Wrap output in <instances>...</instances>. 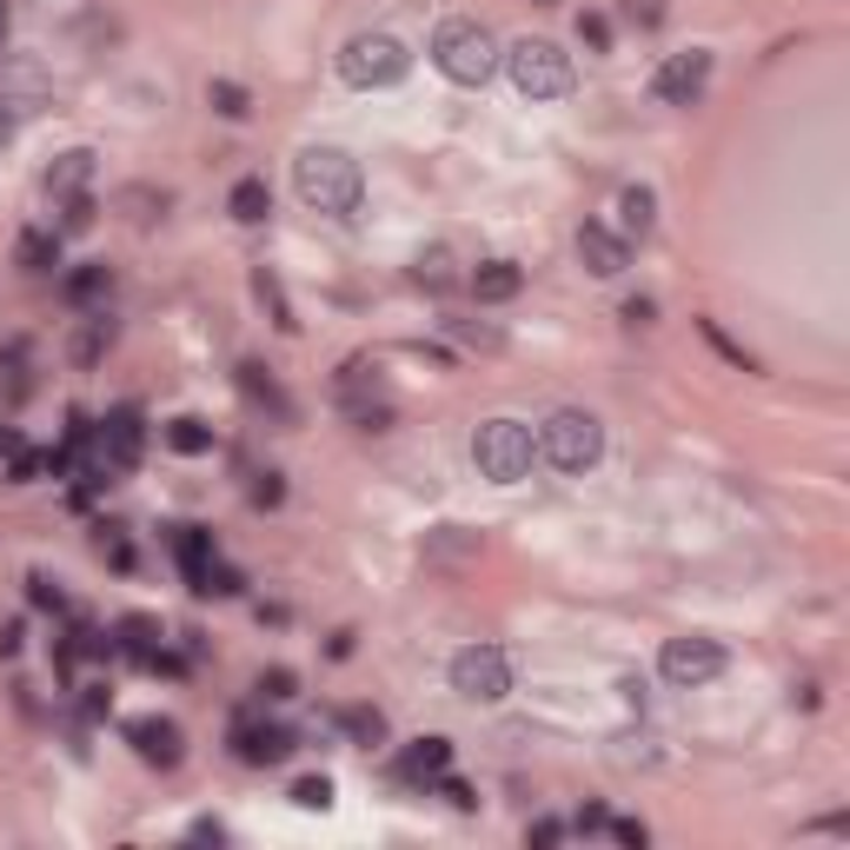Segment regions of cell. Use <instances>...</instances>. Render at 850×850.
Masks as SVG:
<instances>
[{
    "label": "cell",
    "instance_id": "6da1fadb",
    "mask_svg": "<svg viewBox=\"0 0 850 850\" xmlns=\"http://www.w3.org/2000/svg\"><path fill=\"white\" fill-rule=\"evenodd\" d=\"M293 186H299V199H306L313 213L352 219V213H359V193H366V173H359V160H352L346 146H306V153L293 160Z\"/></svg>",
    "mask_w": 850,
    "mask_h": 850
},
{
    "label": "cell",
    "instance_id": "7a4b0ae2",
    "mask_svg": "<svg viewBox=\"0 0 850 850\" xmlns=\"http://www.w3.org/2000/svg\"><path fill=\"white\" fill-rule=\"evenodd\" d=\"M432 66L459 86H485L499 73V40L479 27V20H439L432 33Z\"/></svg>",
    "mask_w": 850,
    "mask_h": 850
},
{
    "label": "cell",
    "instance_id": "3957f363",
    "mask_svg": "<svg viewBox=\"0 0 850 850\" xmlns=\"http://www.w3.org/2000/svg\"><path fill=\"white\" fill-rule=\"evenodd\" d=\"M539 459L559 465V472H592L605 459V426L578 406H559L545 426H539Z\"/></svg>",
    "mask_w": 850,
    "mask_h": 850
},
{
    "label": "cell",
    "instance_id": "277c9868",
    "mask_svg": "<svg viewBox=\"0 0 850 850\" xmlns=\"http://www.w3.org/2000/svg\"><path fill=\"white\" fill-rule=\"evenodd\" d=\"M339 73H346V86H359V93H372V86H399L406 73H412V53H406V40L399 33H352L346 47H339Z\"/></svg>",
    "mask_w": 850,
    "mask_h": 850
},
{
    "label": "cell",
    "instance_id": "5b68a950",
    "mask_svg": "<svg viewBox=\"0 0 850 850\" xmlns=\"http://www.w3.org/2000/svg\"><path fill=\"white\" fill-rule=\"evenodd\" d=\"M472 459H479V472L492 485H519L532 472V459H539V439H532L525 419H485L479 439H472Z\"/></svg>",
    "mask_w": 850,
    "mask_h": 850
},
{
    "label": "cell",
    "instance_id": "8992f818",
    "mask_svg": "<svg viewBox=\"0 0 850 850\" xmlns=\"http://www.w3.org/2000/svg\"><path fill=\"white\" fill-rule=\"evenodd\" d=\"M505 66H512V86L525 100H565L572 93V53L552 40H512Z\"/></svg>",
    "mask_w": 850,
    "mask_h": 850
},
{
    "label": "cell",
    "instance_id": "52a82bcc",
    "mask_svg": "<svg viewBox=\"0 0 850 850\" xmlns=\"http://www.w3.org/2000/svg\"><path fill=\"white\" fill-rule=\"evenodd\" d=\"M452 692L472 698V705H499V698L512 692V665H505V652H499V645H465V652L452 658Z\"/></svg>",
    "mask_w": 850,
    "mask_h": 850
},
{
    "label": "cell",
    "instance_id": "ba28073f",
    "mask_svg": "<svg viewBox=\"0 0 850 850\" xmlns=\"http://www.w3.org/2000/svg\"><path fill=\"white\" fill-rule=\"evenodd\" d=\"M658 672H665V685H678V692L711 685V678L725 672V645H718V638H665Z\"/></svg>",
    "mask_w": 850,
    "mask_h": 850
},
{
    "label": "cell",
    "instance_id": "9c48e42d",
    "mask_svg": "<svg viewBox=\"0 0 850 850\" xmlns=\"http://www.w3.org/2000/svg\"><path fill=\"white\" fill-rule=\"evenodd\" d=\"M705 86H711V53H705V47H692V53H672V60L652 73V93H658L665 106H692Z\"/></svg>",
    "mask_w": 850,
    "mask_h": 850
},
{
    "label": "cell",
    "instance_id": "30bf717a",
    "mask_svg": "<svg viewBox=\"0 0 850 850\" xmlns=\"http://www.w3.org/2000/svg\"><path fill=\"white\" fill-rule=\"evenodd\" d=\"M293 745H299V738H293L286 725H253V718H239V725H233V758H239V765H253V771L286 765V758H293Z\"/></svg>",
    "mask_w": 850,
    "mask_h": 850
},
{
    "label": "cell",
    "instance_id": "8fae6325",
    "mask_svg": "<svg viewBox=\"0 0 850 850\" xmlns=\"http://www.w3.org/2000/svg\"><path fill=\"white\" fill-rule=\"evenodd\" d=\"M578 259H585V273L618 279V273L632 266V239L612 233V226H598V219H585V226H578Z\"/></svg>",
    "mask_w": 850,
    "mask_h": 850
},
{
    "label": "cell",
    "instance_id": "7c38bea8",
    "mask_svg": "<svg viewBox=\"0 0 850 850\" xmlns=\"http://www.w3.org/2000/svg\"><path fill=\"white\" fill-rule=\"evenodd\" d=\"M126 745L140 751V765H160V771H173V765L186 758V745H180V725H173V718H133V725H126Z\"/></svg>",
    "mask_w": 850,
    "mask_h": 850
},
{
    "label": "cell",
    "instance_id": "4fadbf2b",
    "mask_svg": "<svg viewBox=\"0 0 850 850\" xmlns=\"http://www.w3.org/2000/svg\"><path fill=\"white\" fill-rule=\"evenodd\" d=\"M452 771V738H419L399 751V785H439Z\"/></svg>",
    "mask_w": 850,
    "mask_h": 850
},
{
    "label": "cell",
    "instance_id": "5bb4252c",
    "mask_svg": "<svg viewBox=\"0 0 850 850\" xmlns=\"http://www.w3.org/2000/svg\"><path fill=\"white\" fill-rule=\"evenodd\" d=\"M40 100H47L40 66H33V60H20V53H13V60H0V106H13V120H20V113H33Z\"/></svg>",
    "mask_w": 850,
    "mask_h": 850
},
{
    "label": "cell",
    "instance_id": "9a60e30c",
    "mask_svg": "<svg viewBox=\"0 0 850 850\" xmlns=\"http://www.w3.org/2000/svg\"><path fill=\"white\" fill-rule=\"evenodd\" d=\"M239 392H246V406H259V412H273V419H293V399L279 392V379L259 366V359H239Z\"/></svg>",
    "mask_w": 850,
    "mask_h": 850
},
{
    "label": "cell",
    "instance_id": "2e32d148",
    "mask_svg": "<svg viewBox=\"0 0 850 850\" xmlns=\"http://www.w3.org/2000/svg\"><path fill=\"white\" fill-rule=\"evenodd\" d=\"M93 186V153L86 146H66L53 166H47V199H73V193H86Z\"/></svg>",
    "mask_w": 850,
    "mask_h": 850
},
{
    "label": "cell",
    "instance_id": "e0dca14e",
    "mask_svg": "<svg viewBox=\"0 0 850 850\" xmlns=\"http://www.w3.org/2000/svg\"><path fill=\"white\" fill-rule=\"evenodd\" d=\"M166 545H173V559H180V572H186V585L219 559L213 552V532H199V525H166Z\"/></svg>",
    "mask_w": 850,
    "mask_h": 850
},
{
    "label": "cell",
    "instance_id": "ac0fdd59",
    "mask_svg": "<svg viewBox=\"0 0 850 850\" xmlns=\"http://www.w3.org/2000/svg\"><path fill=\"white\" fill-rule=\"evenodd\" d=\"M519 286H525V273H519L512 259H485V266L472 273V293H479V306H505Z\"/></svg>",
    "mask_w": 850,
    "mask_h": 850
},
{
    "label": "cell",
    "instance_id": "d6986e66",
    "mask_svg": "<svg viewBox=\"0 0 850 850\" xmlns=\"http://www.w3.org/2000/svg\"><path fill=\"white\" fill-rule=\"evenodd\" d=\"M153 645H160V625H153L146 612H133V618H120V625H113V658L146 665V658H153Z\"/></svg>",
    "mask_w": 850,
    "mask_h": 850
},
{
    "label": "cell",
    "instance_id": "ffe728a7",
    "mask_svg": "<svg viewBox=\"0 0 850 850\" xmlns=\"http://www.w3.org/2000/svg\"><path fill=\"white\" fill-rule=\"evenodd\" d=\"M60 293H66V306H80V313H93V306H100V299L113 293V273H106L100 259H93V266H73Z\"/></svg>",
    "mask_w": 850,
    "mask_h": 850
},
{
    "label": "cell",
    "instance_id": "44dd1931",
    "mask_svg": "<svg viewBox=\"0 0 850 850\" xmlns=\"http://www.w3.org/2000/svg\"><path fill=\"white\" fill-rule=\"evenodd\" d=\"M618 219H625V239H645L652 219H658V193L652 186H625L618 193Z\"/></svg>",
    "mask_w": 850,
    "mask_h": 850
},
{
    "label": "cell",
    "instance_id": "7402d4cb",
    "mask_svg": "<svg viewBox=\"0 0 850 850\" xmlns=\"http://www.w3.org/2000/svg\"><path fill=\"white\" fill-rule=\"evenodd\" d=\"M13 259H20V273H53V266H60V233L27 226V233H20V246H13Z\"/></svg>",
    "mask_w": 850,
    "mask_h": 850
},
{
    "label": "cell",
    "instance_id": "603a6c76",
    "mask_svg": "<svg viewBox=\"0 0 850 850\" xmlns=\"http://www.w3.org/2000/svg\"><path fill=\"white\" fill-rule=\"evenodd\" d=\"M0 465H7L13 485H33V479H40V452H33L13 426H0Z\"/></svg>",
    "mask_w": 850,
    "mask_h": 850
},
{
    "label": "cell",
    "instance_id": "cb8c5ba5",
    "mask_svg": "<svg viewBox=\"0 0 850 850\" xmlns=\"http://www.w3.org/2000/svg\"><path fill=\"white\" fill-rule=\"evenodd\" d=\"M226 213H233L239 226H259V219L273 213V186H266V180H239L233 199H226Z\"/></svg>",
    "mask_w": 850,
    "mask_h": 850
},
{
    "label": "cell",
    "instance_id": "d4e9b609",
    "mask_svg": "<svg viewBox=\"0 0 850 850\" xmlns=\"http://www.w3.org/2000/svg\"><path fill=\"white\" fill-rule=\"evenodd\" d=\"M166 446H173L180 459H199V452H213L219 439H213V426H206V419H193V412H186V419H166Z\"/></svg>",
    "mask_w": 850,
    "mask_h": 850
},
{
    "label": "cell",
    "instance_id": "484cf974",
    "mask_svg": "<svg viewBox=\"0 0 850 850\" xmlns=\"http://www.w3.org/2000/svg\"><path fill=\"white\" fill-rule=\"evenodd\" d=\"M332 725H339L352 745H366V751H372V745H386V711H372V705H346Z\"/></svg>",
    "mask_w": 850,
    "mask_h": 850
},
{
    "label": "cell",
    "instance_id": "4316f807",
    "mask_svg": "<svg viewBox=\"0 0 850 850\" xmlns=\"http://www.w3.org/2000/svg\"><path fill=\"white\" fill-rule=\"evenodd\" d=\"M253 293H259V306L273 313V326H279V332H299V319H293V299H286V286H279L266 266L253 273Z\"/></svg>",
    "mask_w": 850,
    "mask_h": 850
},
{
    "label": "cell",
    "instance_id": "83f0119b",
    "mask_svg": "<svg viewBox=\"0 0 850 850\" xmlns=\"http://www.w3.org/2000/svg\"><path fill=\"white\" fill-rule=\"evenodd\" d=\"M106 346H113V319H106V313H93V319L73 332V366H93Z\"/></svg>",
    "mask_w": 850,
    "mask_h": 850
},
{
    "label": "cell",
    "instance_id": "f1b7e54d",
    "mask_svg": "<svg viewBox=\"0 0 850 850\" xmlns=\"http://www.w3.org/2000/svg\"><path fill=\"white\" fill-rule=\"evenodd\" d=\"M698 339H705V346H711L718 359H731L738 372H765V366H758V359H751V352H745V346H738V339H731V332L718 326V319H698Z\"/></svg>",
    "mask_w": 850,
    "mask_h": 850
},
{
    "label": "cell",
    "instance_id": "f546056e",
    "mask_svg": "<svg viewBox=\"0 0 850 850\" xmlns=\"http://www.w3.org/2000/svg\"><path fill=\"white\" fill-rule=\"evenodd\" d=\"M412 279H419V286H432V293H446V286L459 279V273H452V253H446V246H432V253H419V266H412Z\"/></svg>",
    "mask_w": 850,
    "mask_h": 850
},
{
    "label": "cell",
    "instance_id": "4dcf8cb0",
    "mask_svg": "<svg viewBox=\"0 0 850 850\" xmlns=\"http://www.w3.org/2000/svg\"><path fill=\"white\" fill-rule=\"evenodd\" d=\"M193 592H199V598H239V572H233L226 559H213V565L193 578Z\"/></svg>",
    "mask_w": 850,
    "mask_h": 850
},
{
    "label": "cell",
    "instance_id": "1f68e13d",
    "mask_svg": "<svg viewBox=\"0 0 850 850\" xmlns=\"http://www.w3.org/2000/svg\"><path fill=\"white\" fill-rule=\"evenodd\" d=\"M346 419L359 432H392V406L386 399H346Z\"/></svg>",
    "mask_w": 850,
    "mask_h": 850
},
{
    "label": "cell",
    "instance_id": "d6a6232c",
    "mask_svg": "<svg viewBox=\"0 0 850 850\" xmlns=\"http://www.w3.org/2000/svg\"><path fill=\"white\" fill-rule=\"evenodd\" d=\"M465 552H479V539L459 532V525H439V532L426 539V559H465Z\"/></svg>",
    "mask_w": 850,
    "mask_h": 850
},
{
    "label": "cell",
    "instance_id": "836d02e7",
    "mask_svg": "<svg viewBox=\"0 0 850 850\" xmlns=\"http://www.w3.org/2000/svg\"><path fill=\"white\" fill-rule=\"evenodd\" d=\"M206 100H213V113H219V120H246V86H239V80H213V86H206Z\"/></svg>",
    "mask_w": 850,
    "mask_h": 850
},
{
    "label": "cell",
    "instance_id": "e575fe53",
    "mask_svg": "<svg viewBox=\"0 0 850 850\" xmlns=\"http://www.w3.org/2000/svg\"><path fill=\"white\" fill-rule=\"evenodd\" d=\"M372 372H379V366H372L366 352H352V359L339 366V379H332V386H339V399H359V392L372 386Z\"/></svg>",
    "mask_w": 850,
    "mask_h": 850
},
{
    "label": "cell",
    "instance_id": "d590c367",
    "mask_svg": "<svg viewBox=\"0 0 850 850\" xmlns=\"http://www.w3.org/2000/svg\"><path fill=\"white\" fill-rule=\"evenodd\" d=\"M259 705H286V698H299V678L286 672V665H273V672H259Z\"/></svg>",
    "mask_w": 850,
    "mask_h": 850
},
{
    "label": "cell",
    "instance_id": "8d00e7d4",
    "mask_svg": "<svg viewBox=\"0 0 850 850\" xmlns=\"http://www.w3.org/2000/svg\"><path fill=\"white\" fill-rule=\"evenodd\" d=\"M246 499H253V512H279L286 505V479L279 472H253V492Z\"/></svg>",
    "mask_w": 850,
    "mask_h": 850
},
{
    "label": "cell",
    "instance_id": "74e56055",
    "mask_svg": "<svg viewBox=\"0 0 850 850\" xmlns=\"http://www.w3.org/2000/svg\"><path fill=\"white\" fill-rule=\"evenodd\" d=\"M86 226H93V193L60 199V226H53V233H86Z\"/></svg>",
    "mask_w": 850,
    "mask_h": 850
},
{
    "label": "cell",
    "instance_id": "f35d334b",
    "mask_svg": "<svg viewBox=\"0 0 850 850\" xmlns=\"http://www.w3.org/2000/svg\"><path fill=\"white\" fill-rule=\"evenodd\" d=\"M293 805H299V811H326V805H332V778H299V785H293Z\"/></svg>",
    "mask_w": 850,
    "mask_h": 850
},
{
    "label": "cell",
    "instance_id": "ab89813d",
    "mask_svg": "<svg viewBox=\"0 0 850 850\" xmlns=\"http://www.w3.org/2000/svg\"><path fill=\"white\" fill-rule=\"evenodd\" d=\"M446 332H452V339H465V346H479V352H499V332H492V326H472V319H446Z\"/></svg>",
    "mask_w": 850,
    "mask_h": 850
},
{
    "label": "cell",
    "instance_id": "60d3db41",
    "mask_svg": "<svg viewBox=\"0 0 850 850\" xmlns=\"http://www.w3.org/2000/svg\"><path fill=\"white\" fill-rule=\"evenodd\" d=\"M27 598H33L40 612H66V592H60L47 572H33V578H27Z\"/></svg>",
    "mask_w": 850,
    "mask_h": 850
},
{
    "label": "cell",
    "instance_id": "b9f144b4",
    "mask_svg": "<svg viewBox=\"0 0 850 850\" xmlns=\"http://www.w3.org/2000/svg\"><path fill=\"white\" fill-rule=\"evenodd\" d=\"M578 40H585L592 53H605V47H612V20H605V13H578Z\"/></svg>",
    "mask_w": 850,
    "mask_h": 850
},
{
    "label": "cell",
    "instance_id": "7bdbcfd3",
    "mask_svg": "<svg viewBox=\"0 0 850 850\" xmlns=\"http://www.w3.org/2000/svg\"><path fill=\"white\" fill-rule=\"evenodd\" d=\"M100 552H106V565H113V572H133V545H126L113 525H100Z\"/></svg>",
    "mask_w": 850,
    "mask_h": 850
},
{
    "label": "cell",
    "instance_id": "ee69618b",
    "mask_svg": "<svg viewBox=\"0 0 850 850\" xmlns=\"http://www.w3.org/2000/svg\"><path fill=\"white\" fill-rule=\"evenodd\" d=\"M605 831H612V844H625V850H645V838H652L638 818H605Z\"/></svg>",
    "mask_w": 850,
    "mask_h": 850
},
{
    "label": "cell",
    "instance_id": "f6af8a7d",
    "mask_svg": "<svg viewBox=\"0 0 850 850\" xmlns=\"http://www.w3.org/2000/svg\"><path fill=\"white\" fill-rule=\"evenodd\" d=\"M106 711H113V692H106V685H86V692H80V718H86V725H100Z\"/></svg>",
    "mask_w": 850,
    "mask_h": 850
},
{
    "label": "cell",
    "instance_id": "bcb514c9",
    "mask_svg": "<svg viewBox=\"0 0 850 850\" xmlns=\"http://www.w3.org/2000/svg\"><path fill=\"white\" fill-rule=\"evenodd\" d=\"M439 798H452V811H479V791L459 785V778H439Z\"/></svg>",
    "mask_w": 850,
    "mask_h": 850
},
{
    "label": "cell",
    "instance_id": "7dc6e473",
    "mask_svg": "<svg viewBox=\"0 0 850 850\" xmlns=\"http://www.w3.org/2000/svg\"><path fill=\"white\" fill-rule=\"evenodd\" d=\"M525 844H539V850L565 844V825H559V818H539V825H532V831H525Z\"/></svg>",
    "mask_w": 850,
    "mask_h": 850
},
{
    "label": "cell",
    "instance_id": "c3c4849f",
    "mask_svg": "<svg viewBox=\"0 0 850 850\" xmlns=\"http://www.w3.org/2000/svg\"><path fill=\"white\" fill-rule=\"evenodd\" d=\"M186 838H193V844H226V825H219V818H193Z\"/></svg>",
    "mask_w": 850,
    "mask_h": 850
},
{
    "label": "cell",
    "instance_id": "681fc988",
    "mask_svg": "<svg viewBox=\"0 0 850 850\" xmlns=\"http://www.w3.org/2000/svg\"><path fill=\"white\" fill-rule=\"evenodd\" d=\"M811 838H850V818L844 811H831V818H818V825H805Z\"/></svg>",
    "mask_w": 850,
    "mask_h": 850
},
{
    "label": "cell",
    "instance_id": "f907efd6",
    "mask_svg": "<svg viewBox=\"0 0 850 850\" xmlns=\"http://www.w3.org/2000/svg\"><path fill=\"white\" fill-rule=\"evenodd\" d=\"M652 313H658V306L638 293V299H625V313H618V319H625V326H652Z\"/></svg>",
    "mask_w": 850,
    "mask_h": 850
},
{
    "label": "cell",
    "instance_id": "816d5d0a",
    "mask_svg": "<svg viewBox=\"0 0 850 850\" xmlns=\"http://www.w3.org/2000/svg\"><path fill=\"white\" fill-rule=\"evenodd\" d=\"M20 638H27V625H20V618H7V625H0V658H13V652H20Z\"/></svg>",
    "mask_w": 850,
    "mask_h": 850
},
{
    "label": "cell",
    "instance_id": "f5cc1de1",
    "mask_svg": "<svg viewBox=\"0 0 850 850\" xmlns=\"http://www.w3.org/2000/svg\"><path fill=\"white\" fill-rule=\"evenodd\" d=\"M578 831H585V838L605 831V805H585V811H578Z\"/></svg>",
    "mask_w": 850,
    "mask_h": 850
},
{
    "label": "cell",
    "instance_id": "db71d44e",
    "mask_svg": "<svg viewBox=\"0 0 850 850\" xmlns=\"http://www.w3.org/2000/svg\"><path fill=\"white\" fill-rule=\"evenodd\" d=\"M632 20H645V27H658L665 13H658V0H632Z\"/></svg>",
    "mask_w": 850,
    "mask_h": 850
},
{
    "label": "cell",
    "instance_id": "11a10c76",
    "mask_svg": "<svg viewBox=\"0 0 850 850\" xmlns=\"http://www.w3.org/2000/svg\"><path fill=\"white\" fill-rule=\"evenodd\" d=\"M13 140V106H0V146Z\"/></svg>",
    "mask_w": 850,
    "mask_h": 850
},
{
    "label": "cell",
    "instance_id": "9f6ffc18",
    "mask_svg": "<svg viewBox=\"0 0 850 850\" xmlns=\"http://www.w3.org/2000/svg\"><path fill=\"white\" fill-rule=\"evenodd\" d=\"M0 47H7V0H0Z\"/></svg>",
    "mask_w": 850,
    "mask_h": 850
},
{
    "label": "cell",
    "instance_id": "6f0895ef",
    "mask_svg": "<svg viewBox=\"0 0 850 850\" xmlns=\"http://www.w3.org/2000/svg\"><path fill=\"white\" fill-rule=\"evenodd\" d=\"M539 7H559V0H539Z\"/></svg>",
    "mask_w": 850,
    "mask_h": 850
}]
</instances>
